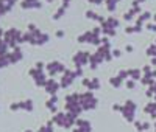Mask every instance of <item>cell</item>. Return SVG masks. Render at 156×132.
<instances>
[{
  "instance_id": "6da1fadb",
  "label": "cell",
  "mask_w": 156,
  "mask_h": 132,
  "mask_svg": "<svg viewBox=\"0 0 156 132\" xmlns=\"http://www.w3.org/2000/svg\"><path fill=\"white\" fill-rule=\"evenodd\" d=\"M76 120H78V118H76L75 115L69 113V112H67V113L59 112V113H56V115L53 117V123L58 124V126H61V127H66V129L72 127V126L76 123Z\"/></svg>"
},
{
  "instance_id": "7a4b0ae2",
  "label": "cell",
  "mask_w": 156,
  "mask_h": 132,
  "mask_svg": "<svg viewBox=\"0 0 156 132\" xmlns=\"http://www.w3.org/2000/svg\"><path fill=\"white\" fill-rule=\"evenodd\" d=\"M80 104L83 110H90V109H95L97 107V98L94 96L92 92H86V93L80 95Z\"/></svg>"
},
{
  "instance_id": "3957f363",
  "label": "cell",
  "mask_w": 156,
  "mask_h": 132,
  "mask_svg": "<svg viewBox=\"0 0 156 132\" xmlns=\"http://www.w3.org/2000/svg\"><path fill=\"white\" fill-rule=\"evenodd\" d=\"M136 104L134 101H126L122 106V115L125 117L126 121H134V115H136Z\"/></svg>"
},
{
  "instance_id": "277c9868",
  "label": "cell",
  "mask_w": 156,
  "mask_h": 132,
  "mask_svg": "<svg viewBox=\"0 0 156 132\" xmlns=\"http://www.w3.org/2000/svg\"><path fill=\"white\" fill-rule=\"evenodd\" d=\"M5 42H6L9 47H16L17 42H22L20 31L16 30V28H11L9 31H6V33H5Z\"/></svg>"
},
{
  "instance_id": "5b68a950",
  "label": "cell",
  "mask_w": 156,
  "mask_h": 132,
  "mask_svg": "<svg viewBox=\"0 0 156 132\" xmlns=\"http://www.w3.org/2000/svg\"><path fill=\"white\" fill-rule=\"evenodd\" d=\"M89 53L86 51H80V53H76V55L73 56V62L78 65V67H81V65H84L86 62H89Z\"/></svg>"
},
{
  "instance_id": "8992f818",
  "label": "cell",
  "mask_w": 156,
  "mask_h": 132,
  "mask_svg": "<svg viewBox=\"0 0 156 132\" xmlns=\"http://www.w3.org/2000/svg\"><path fill=\"white\" fill-rule=\"evenodd\" d=\"M47 70H48V73L53 76L55 73H58V72H66V69H64V65L61 64V62H58V61H53V62H50L48 65H47Z\"/></svg>"
},
{
  "instance_id": "52a82bcc",
  "label": "cell",
  "mask_w": 156,
  "mask_h": 132,
  "mask_svg": "<svg viewBox=\"0 0 156 132\" xmlns=\"http://www.w3.org/2000/svg\"><path fill=\"white\" fill-rule=\"evenodd\" d=\"M75 72H70L66 69V72H64L62 75V81H61V87H69L72 83H73V79H75Z\"/></svg>"
},
{
  "instance_id": "ba28073f",
  "label": "cell",
  "mask_w": 156,
  "mask_h": 132,
  "mask_svg": "<svg viewBox=\"0 0 156 132\" xmlns=\"http://www.w3.org/2000/svg\"><path fill=\"white\" fill-rule=\"evenodd\" d=\"M59 86H61V84H58L55 79H48L47 84H45V90L48 92L50 95H55L56 92H58V89H59Z\"/></svg>"
},
{
  "instance_id": "9c48e42d",
  "label": "cell",
  "mask_w": 156,
  "mask_h": 132,
  "mask_svg": "<svg viewBox=\"0 0 156 132\" xmlns=\"http://www.w3.org/2000/svg\"><path fill=\"white\" fill-rule=\"evenodd\" d=\"M83 84L86 87H89V90H97L100 87V83H98V79L97 78H92V79H84Z\"/></svg>"
},
{
  "instance_id": "30bf717a",
  "label": "cell",
  "mask_w": 156,
  "mask_h": 132,
  "mask_svg": "<svg viewBox=\"0 0 156 132\" xmlns=\"http://www.w3.org/2000/svg\"><path fill=\"white\" fill-rule=\"evenodd\" d=\"M8 58H9V62H17V61L22 58V51H20V48L14 47V51H12V53H9V55H8Z\"/></svg>"
},
{
  "instance_id": "8fae6325",
  "label": "cell",
  "mask_w": 156,
  "mask_h": 132,
  "mask_svg": "<svg viewBox=\"0 0 156 132\" xmlns=\"http://www.w3.org/2000/svg\"><path fill=\"white\" fill-rule=\"evenodd\" d=\"M41 6V2L37 0H23L22 2V8H39Z\"/></svg>"
},
{
  "instance_id": "7c38bea8",
  "label": "cell",
  "mask_w": 156,
  "mask_h": 132,
  "mask_svg": "<svg viewBox=\"0 0 156 132\" xmlns=\"http://www.w3.org/2000/svg\"><path fill=\"white\" fill-rule=\"evenodd\" d=\"M19 104H20V109H22V110H28V112L33 110V101H31V100L22 101V103H19Z\"/></svg>"
},
{
  "instance_id": "4fadbf2b",
  "label": "cell",
  "mask_w": 156,
  "mask_h": 132,
  "mask_svg": "<svg viewBox=\"0 0 156 132\" xmlns=\"http://www.w3.org/2000/svg\"><path fill=\"white\" fill-rule=\"evenodd\" d=\"M47 81H48V79H45V76H44L42 73H39V75L34 78V83H36V86H42V87H45Z\"/></svg>"
},
{
  "instance_id": "5bb4252c",
  "label": "cell",
  "mask_w": 156,
  "mask_h": 132,
  "mask_svg": "<svg viewBox=\"0 0 156 132\" xmlns=\"http://www.w3.org/2000/svg\"><path fill=\"white\" fill-rule=\"evenodd\" d=\"M145 112L150 113V115H154L156 113V103H148L145 106Z\"/></svg>"
},
{
  "instance_id": "9a60e30c",
  "label": "cell",
  "mask_w": 156,
  "mask_h": 132,
  "mask_svg": "<svg viewBox=\"0 0 156 132\" xmlns=\"http://www.w3.org/2000/svg\"><path fill=\"white\" fill-rule=\"evenodd\" d=\"M134 124H136V129H137V130H147V129L150 127V124H148V123H140V121H136Z\"/></svg>"
},
{
  "instance_id": "2e32d148",
  "label": "cell",
  "mask_w": 156,
  "mask_h": 132,
  "mask_svg": "<svg viewBox=\"0 0 156 132\" xmlns=\"http://www.w3.org/2000/svg\"><path fill=\"white\" fill-rule=\"evenodd\" d=\"M111 86H114V87H119L120 84H122V78L120 76H115V78H111Z\"/></svg>"
},
{
  "instance_id": "e0dca14e",
  "label": "cell",
  "mask_w": 156,
  "mask_h": 132,
  "mask_svg": "<svg viewBox=\"0 0 156 132\" xmlns=\"http://www.w3.org/2000/svg\"><path fill=\"white\" fill-rule=\"evenodd\" d=\"M128 75L131 76L133 79H139V76H140V72H139V69H133V70H128Z\"/></svg>"
},
{
  "instance_id": "ac0fdd59",
  "label": "cell",
  "mask_w": 156,
  "mask_h": 132,
  "mask_svg": "<svg viewBox=\"0 0 156 132\" xmlns=\"http://www.w3.org/2000/svg\"><path fill=\"white\" fill-rule=\"evenodd\" d=\"M64 12H66V6H61V8L58 9V12H56V14L53 16V19H55V20H58V19H59V17L64 14Z\"/></svg>"
},
{
  "instance_id": "d6986e66",
  "label": "cell",
  "mask_w": 156,
  "mask_h": 132,
  "mask_svg": "<svg viewBox=\"0 0 156 132\" xmlns=\"http://www.w3.org/2000/svg\"><path fill=\"white\" fill-rule=\"evenodd\" d=\"M147 55H148V56H156V44H154V45H151V47H148Z\"/></svg>"
},
{
  "instance_id": "ffe728a7",
  "label": "cell",
  "mask_w": 156,
  "mask_h": 132,
  "mask_svg": "<svg viewBox=\"0 0 156 132\" xmlns=\"http://www.w3.org/2000/svg\"><path fill=\"white\" fill-rule=\"evenodd\" d=\"M147 28L150 30V31H156V25H153V23H148V26Z\"/></svg>"
},
{
  "instance_id": "44dd1931",
  "label": "cell",
  "mask_w": 156,
  "mask_h": 132,
  "mask_svg": "<svg viewBox=\"0 0 156 132\" xmlns=\"http://www.w3.org/2000/svg\"><path fill=\"white\" fill-rule=\"evenodd\" d=\"M126 87H128V89H133V87H134V81H128V83H126Z\"/></svg>"
},
{
  "instance_id": "7402d4cb",
  "label": "cell",
  "mask_w": 156,
  "mask_h": 132,
  "mask_svg": "<svg viewBox=\"0 0 156 132\" xmlns=\"http://www.w3.org/2000/svg\"><path fill=\"white\" fill-rule=\"evenodd\" d=\"M112 55L119 58V56H120V51H119V50H114V51H112Z\"/></svg>"
},
{
  "instance_id": "603a6c76",
  "label": "cell",
  "mask_w": 156,
  "mask_h": 132,
  "mask_svg": "<svg viewBox=\"0 0 156 132\" xmlns=\"http://www.w3.org/2000/svg\"><path fill=\"white\" fill-rule=\"evenodd\" d=\"M89 2H92V3H101L103 0H89Z\"/></svg>"
},
{
  "instance_id": "cb8c5ba5",
  "label": "cell",
  "mask_w": 156,
  "mask_h": 132,
  "mask_svg": "<svg viewBox=\"0 0 156 132\" xmlns=\"http://www.w3.org/2000/svg\"><path fill=\"white\" fill-rule=\"evenodd\" d=\"M56 36H58V37H62V36H64V33H62V31H58V33H56Z\"/></svg>"
},
{
  "instance_id": "d4e9b609",
  "label": "cell",
  "mask_w": 156,
  "mask_h": 132,
  "mask_svg": "<svg viewBox=\"0 0 156 132\" xmlns=\"http://www.w3.org/2000/svg\"><path fill=\"white\" fill-rule=\"evenodd\" d=\"M69 2H70V0H62V3H64V6H67V5H69Z\"/></svg>"
},
{
  "instance_id": "484cf974",
  "label": "cell",
  "mask_w": 156,
  "mask_h": 132,
  "mask_svg": "<svg viewBox=\"0 0 156 132\" xmlns=\"http://www.w3.org/2000/svg\"><path fill=\"white\" fill-rule=\"evenodd\" d=\"M2 34H3V33H2V30H0V37H2Z\"/></svg>"
},
{
  "instance_id": "4316f807",
  "label": "cell",
  "mask_w": 156,
  "mask_h": 132,
  "mask_svg": "<svg viewBox=\"0 0 156 132\" xmlns=\"http://www.w3.org/2000/svg\"><path fill=\"white\" fill-rule=\"evenodd\" d=\"M25 132H31V130H28V129H27V130H25Z\"/></svg>"
},
{
  "instance_id": "83f0119b",
  "label": "cell",
  "mask_w": 156,
  "mask_h": 132,
  "mask_svg": "<svg viewBox=\"0 0 156 132\" xmlns=\"http://www.w3.org/2000/svg\"><path fill=\"white\" fill-rule=\"evenodd\" d=\"M154 19H156V16H154Z\"/></svg>"
}]
</instances>
